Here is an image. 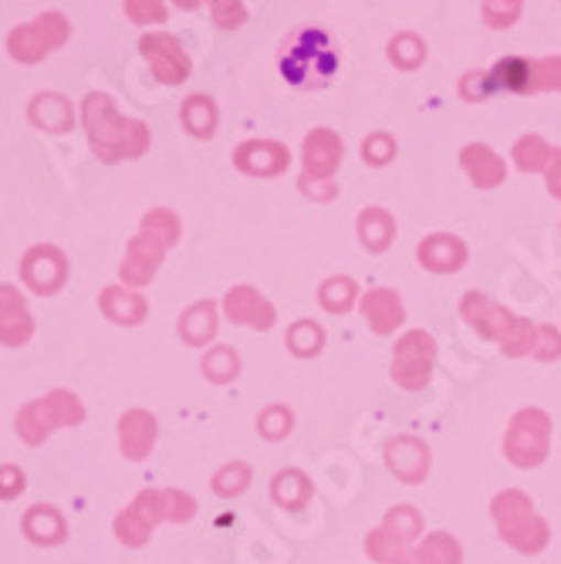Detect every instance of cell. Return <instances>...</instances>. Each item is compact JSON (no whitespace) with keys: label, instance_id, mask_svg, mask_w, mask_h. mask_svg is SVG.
<instances>
[{"label":"cell","instance_id":"4","mask_svg":"<svg viewBox=\"0 0 561 564\" xmlns=\"http://www.w3.org/2000/svg\"><path fill=\"white\" fill-rule=\"evenodd\" d=\"M490 514L497 521V531L500 538L511 544L515 551L521 554H538L548 547V524L535 514V507H531V497L521 494V490H504L494 497L490 503Z\"/></svg>","mask_w":561,"mask_h":564},{"label":"cell","instance_id":"43","mask_svg":"<svg viewBox=\"0 0 561 564\" xmlns=\"http://www.w3.org/2000/svg\"><path fill=\"white\" fill-rule=\"evenodd\" d=\"M518 8H521V0H487L484 14L494 28H507L518 18Z\"/></svg>","mask_w":561,"mask_h":564},{"label":"cell","instance_id":"24","mask_svg":"<svg viewBox=\"0 0 561 564\" xmlns=\"http://www.w3.org/2000/svg\"><path fill=\"white\" fill-rule=\"evenodd\" d=\"M461 561H464V551H461V544H456V538L436 531L420 547L402 554L396 564H461Z\"/></svg>","mask_w":561,"mask_h":564},{"label":"cell","instance_id":"42","mask_svg":"<svg viewBox=\"0 0 561 564\" xmlns=\"http://www.w3.org/2000/svg\"><path fill=\"white\" fill-rule=\"evenodd\" d=\"M531 355H535V358H558V355H561V335H558L554 325H538Z\"/></svg>","mask_w":561,"mask_h":564},{"label":"cell","instance_id":"45","mask_svg":"<svg viewBox=\"0 0 561 564\" xmlns=\"http://www.w3.org/2000/svg\"><path fill=\"white\" fill-rule=\"evenodd\" d=\"M389 152H392V142L386 135H376L373 142H366V160H373V163H386Z\"/></svg>","mask_w":561,"mask_h":564},{"label":"cell","instance_id":"34","mask_svg":"<svg viewBox=\"0 0 561 564\" xmlns=\"http://www.w3.org/2000/svg\"><path fill=\"white\" fill-rule=\"evenodd\" d=\"M122 8L132 24H166V4L163 0H122Z\"/></svg>","mask_w":561,"mask_h":564},{"label":"cell","instance_id":"20","mask_svg":"<svg viewBox=\"0 0 561 564\" xmlns=\"http://www.w3.org/2000/svg\"><path fill=\"white\" fill-rule=\"evenodd\" d=\"M98 307H101V315H106L109 322H116V325H139L145 318V312H149L145 297L139 291L126 288V284L122 288L112 284V288L101 291L98 294Z\"/></svg>","mask_w":561,"mask_h":564},{"label":"cell","instance_id":"16","mask_svg":"<svg viewBox=\"0 0 561 564\" xmlns=\"http://www.w3.org/2000/svg\"><path fill=\"white\" fill-rule=\"evenodd\" d=\"M28 119L41 132L62 135V132H68L75 126V109H72V101L65 95H58V91H37L28 101Z\"/></svg>","mask_w":561,"mask_h":564},{"label":"cell","instance_id":"22","mask_svg":"<svg viewBox=\"0 0 561 564\" xmlns=\"http://www.w3.org/2000/svg\"><path fill=\"white\" fill-rule=\"evenodd\" d=\"M342 160V142L332 129H315L304 142V166L309 176H332Z\"/></svg>","mask_w":561,"mask_h":564},{"label":"cell","instance_id":"9","mask_svg":"<svg viewBox=\"0 0 561 564\" xmlns=\"http://www.w3.org/2000/svg\"><path fill=\"white\" fill-rule=\"evenodd\" d=\"M21 281L31 294H58L68 284V258L55 243H34L21 258Z\"/></svg>","mask_w":561,"mask_h":564},{"label":"cell","instance_id":"18","mask_svg":"<svg viewBox=\"0 0 561 564\" xmlns=\"http://www.w3.org/2000/svg\"><path fill=\"white\" fill-rule=\"evenodd\" d=\"M386 459H389V470L406 484H420L430 470V449L413 436H399L386 449Z\"/></svg>","mask_w":561,"mask_h":564},{"label":"cell","instance_id":"11","mask_svg":"<svg viewBox=\"0 0 561 564\" xmlns=\"http://www.w3.org/2000/svg\"><path fill=\"white\" fill-rule=\"evenodd\" d=\"M173 243L160 234V230H152L142 224V230L132 237L129 250H126V258H122V268H119V278L126 288H142L149 284L152 278H157L163 258H166V250Z\"/></svg>","mask_w":561,"mask_h":564},{"label":"cell","instance_id":"17","mask_svg":"<svg viewBox=\"0 0 561 564\" xmlns=\"http://www.w3.org/2000/svg\"><path fill=\"white\" fill-rule=\"evenodd\" d=\"M224 312L234 325H250V328H271L274 325V307L271 301H265L253 288L240 284L230 288L224 297Z\"/></svg>","mask_w":561,"mask_h":564},{"label":"cell","instance_id":"47","mask_svg":"<svg viewBox=\"0 0 561 564\" xmlns=\"http://www.w3.org/2000/svg\"><path fill=\"white\" fill-rule=\"evenodd\" d=\"M199 4V0H176V8H183V11H193Z\"/></svg>","mask_w":561,"mask_h":564},{"label":"cell","instance_id":"28","mask_svg":"<svg viewBox=\"0 0 561 564\" xmlns=\"http://www.w3.org/2000/svg\"><path fill=\"white\" fill-rule=\"evenodd\" d=\"M217 332V312L211 301H199L193 304L190 312L180 318V335L190 341V345H207Z\"/></svg>","mask_w":561,"mask_h":564},{"label":"cell","instance_id":"12","mask_svg":"<svg viewBox=\"0 0 561 564\" xmlns=\"http://www.w3.org/2000/svg\"><path fill=\"white\" fill-rule=\"evenodd\" d=\"M139 51H142L145 65L152 68V75H157L163 85H180V82L190 78V58H186L183 44L173 34H166V31L142 34Z\"/></svg>","mask_w":561,"mask_h":564},{"label":"cell","instance_id":"33","mask_svg":"<svg viewBox=\"0 0 561 564\" xmlns=\"http://www.w3.org/2000/svg\"><path fill=\"white\" fill-rule=\"evenodd\" d=\"M247 484H250V467L237 459V464H227L224 470H217V477H214V494H217V497H237V494L247 490Z\"/></svg>","mask_w":561,"mask_h":564},{"label":"cell","instance_id":"2","mask_svg":"<svg viewBox=\"0 0 561 564\" xmlns=\"http://www.w3.org/2000/svg\"><path fill=\"white\" fill-rule=\"evenodd\" d=\"M82 423H85V402L72 389H51L21 409L14 420V433L28 446H44L55 430H68Z\"/></svg>","mask_w":561,"mask_h":564},{"label":"cell","instance_id":"32","mask_svg":"<svg viewBox=\"0 0 561 564\" xmlns=\"http://www.w3.org/2000/svg\"><path fill=\"white\" fill-rule=\"evenodd\" d=\"M551 156L554 152L544 145V139H538V135H528V139H521L518 145H515V160H518V166L525 170V173H535V170H544L548 163H551Z\"/></svg>","mask_w":561,"mask_h":564},{"label":"cell","instance_id":"10","mask_svg":"<svg viewBox=\"0 0 561 564\" xmlns=\"http://www.w3.org/2000/svg\"><path fill=\"white\" fill-rule=\"evenodd\" d=\"M166 521V494L163 490H142L136 494V500L116 518V538L126 547H142L157 524Z\"/></svg>","mask_w":561,"mask_h":564},{"label":"cell","instance_id":"35","mask_svg":"<svg viewBox=\"0 0 561 564\" xmlns=\"http://www.w3.org/2000/svg\"><path fill=\"white\" fill-rule=\"evenodd\" d=\"M352 301H355V284H352L348 278H332V281L322 288V304L328 307L332 315L348 312Z\"/></svg>","mask_w":561,"mask_h":564},{"label":"cell","instance_id":"26","mask_svg":"<svg viewBox=\"0 0 561 564\" xmlns=\"http://www.w3.org/2000/svg\"><path fill=\"white\" fill-rule=\"evenodd\" d=\"M271 494L278 500V507L284 510H301V507H309L312 500V480L304 477L301 470H281L271 484Z\"/></svg>","mask_w":561,"mask_h":564},{"label":"cell","instance_id":"39","mask_svg":"<svg viewBox=\"0 0 561 564\" xmlns=\"http://www.w3.org/2000/svg\"><path fill=\"white\" fill-rule=\"evenodd\" d=\"M24 490H28V477L21 467H14V464L0 467V500H18Z\"/></svg>","mask_w":561,"mask_h":564},{"label":"cell","instance_id":"23","mask_svg":"<svg viewBox=\"0 0 561 564\" xmlns=\"http://www.w3.org/2000/svg\"><path fill=\"white\" fill-rule=\"evenodd\" d=\"M420 261L436 271V274H446V271H461V264L467 261V250L456 237H446V234H436L430 237L423 247H420Z\"/></svg>","mask_w":561,"mask_h":564},{"label":"cell","instance_id":"37","mask_svg":"<svg viewBox=\"0 0 561 564\" xmlns=\"http://www.w3.org/2000/svg\"><path fill=\"white\" fill-rule=\"evenodd\" d=\"M288 341H291V348H294L298 355H315V351L322 348V328H315L312 322H298V325L291 328Z\"/></svg>","mask_w":561,"mask_h":564},{"label":"cell","instance_id":"14","mask_svg":"<svg viewBox=\"0 0 561 564\" xmlns=\"http://www.w3.org/2000/svg\"><path fill=\"white\" fill-rule=\"evenodd\" d=\"M160 440V420L145 413V409H129V413L119 420V449L126 459L139 464V459L149 456V449Z\"/></svg>","mask_w":561,"mask_h":564},{"label":"cell","instance_id":"31","mask_svg":"<svg viewBox=\"0 0 561 564\" xmlns=\"http://www.w3.org/2000/svg\"><path fill=\"white\" fill-rule=\"evenodd\" d=\"M359 230H363V240H366L369 250H386L396 227H392V217H389L386 210H366Z\"/></svg>","mask_w":561,"mask_h":564},{"label":"cell","instance_id":"25","mask_svg":"<svg viewBox=\"0 0 561 564\" xmlns=\"http://www.w3.org/2000/svg\"><path fill=\"white\" fill-rule=\"evenodd\" d=\"M464 170H467V176L481 186V189H494L500 180H504V160L497 156L494 149H487V145H467L464 149Z\"/></svg>","mask_w":561,"mask_h":564},{"label":"cell","instance_id":"30","mask_svg":"<svg viewBox=\"0 0 561 564\" xmlns=\"http://www.w3.org/2000/svg\"><path fill=\"white\" fill-rule=\"evenodd\" d=\"M203 372H207L211 382H230V379H237L240 362H237V355L227 345H217V348H211L207 355H203Z\"/></svg>","mask_w":561,"mask_h":564},{"label":"cell","instance_id":"13","mask_svg":"<svg viewBox=\"0 0 561 564\" xmlns=\"http://www.w3.org/2000/svg\"><path fill=\"white\" fill-rule=\"evenodd\" d=\"M34 338V315L14 284H0V345L21 348Z\"/></svg>","mask_w":561,"mask_h":564},{"label":"cell","instance_id":"15","mask_svg":"<svg viewBox=\"0 0 561 564\" xmlns=\"http://www.w3.org/2000/svg\"><path fill=\"white\" fill-rule=\"evenodd\" d=\"M21 531L37 547H58L68 538V521L55 503H34L24 510Z\"/></svg>","mask_w":561,"mask_h":564},{"label":"cell","instance_id":"19","mask_svg":"<svg viewBox=\"0 0 561 564\" xmlns=\"http://www.w3.org/2000/svg\"><path fill=\"white\" fill-rule=\"evenodd\" d=\"M288 160L291 156L281 142H244L234 156V163L253 176H278L281 170H288Z\"/></svg>","mask_w":561,"mask_h":564},{"label":"cell","instance_id":"27","mask_svg":"<svg viewBox=\"0 0 561 564\" xmlns=\"http://www.w3.org/2000/svg\"><path fill=\"white\" fill-rule=\"evenodd\" d=\"M490 88L504 91H535V62L528 58H504L490 72Z\"/></svg>","mask_w":561,"mask_h":564},{"label":"cell","instance_id":"1","mask_svg":"<svg viewBox=\"0 0 561 564\" xmlns=\"http://www.w3.org/2000/svg\"><path fill=\"white\" fill-rule=\"evenodd\" d=\"M82 122L88 132V145L101 163H129L145 156L149 149V126L139 119H126L116 112V101L101 91L85 95Z\"/></svg>","mask_w":561,"mask_h":564},{"label":"cell","instance_id":"40","mask_svg":"<svg viewBox=\"0 0 561 564\" xmlns=\"http://www.w3.org/2000/svg\"><path fill=\"white\" fill-rule=\"evenodd\" d=\"M142 224H145V227H152V230H160L170 243H176V240H180V234H183V227H180V220H176V214H173V210H149V214L142 217Z\"/></svg>","mask_w":561,"mask_h":564},{"label":"cell","instance_id":"3","mask_svg":"<svg viewBox=\"0 0 561 564\" xmlns=\"http://www.w3.org/2000/svg\"><path fill=\"white\" fill-rule=\"evenodd\" d=\"M461 312H464V318H467L484 338L497 341L500 351H507V355H531L538 325H531V322L511 315L507 307L494 304L490 297H484V294H477V291L464 297Z\"/></svg>","mask_w":561,"mask_h":564},{"label":"cell","instance_id":"21","mask_svg":"<svg viewBox=\"0 0 561 564\" xmlns=\"http://www.w3.org/2000/svg\"><path fill=\"white\" fill-rule=\"evenodd\" d=\"M363 315H366V322H369V328L376 335H392L402 325V301L389 288L369 291L363 297Z\"/></svg>","mask_w":561,"mask_h":564},{"label":"cell","instance_id":"6","mask_svg":"<svg viewBox=\"0 0 561 564\" xmlns=\"http://www.w3.org/2000/svg\"><path fill=\"white\" fill-rule=\"evenodd\" d=\"M548 440H551V420L541 409H525L511 420V430L504 436V456L511 459L515 467L531 470L544 464L548 456Z\"/></svg>","mask_w":561,"mask_h":564},{"label":"cell","instance_id":"46","mask_svg":"<svg viewBox=\"0 0 561 564\" xmlns=\"http://www.w3.org/2000/svg\"><path fill=\"white\" fill-rule=\"evenodd\" d=\"M548 166H551V173H548V186H551V193H554V196H561V152H554Z\"/></svg>","mask_w":561,"mask_h":564},{"label":"cell","instance_id":"44","mask_svg":"<svg viewBox=\"0 0 561 564\" xmlns=\"http://www.w3.org/2000/svg\"><path fill=\"white\" fill-rule=\"evenodd\" d=\"M538 88H561V58L535 62V91Z\"/></svg>","mask_w":561,"mask_h":564},{"label":"cell","instance_id":"41","mask_svg":"<svg viewBox=\"0 0 561 564\" xmlns=\"http://www.w3.org/2000/svg\"><path fill=\"white\" fill-rule=\"evenodd\" d=\"M258 426H261V433L268 440H281L284 433H291V413H288V409H281V405H274V409H268V413L258 420Z\"/></svg>","mask_w":561,"mask_h":564},{"label":"cell","instance_id":"7","mask_svg":"<svg viewBox=\"0 0 561 564\" xmlns=\"http://www.w3.org/2000/svg\"><path fill=\"white\" fill-rule=\"evenodd\" d=\"M420 534H423V518L417 514L413 507L399 503L386 514L382 528L366 538V551L379 564H396L402 554H410V547H413V541Z\"/></svg>","mask_w":561,"mask_h":564},{"label":"cell","instance_id":"36","mask_svg":"<svg viewBox=\"0 0 561 564\" xmlns=\"http://www.w3.org/2000/svg\"><path fill=\"white\" fill-rule=\"evenodd\" d=\"M163 494H166V521H170V524H186V521L196 518V500H193L186 490L170 487V490H163Z\"/></svg>","mask_w":561,"mask_h":564},{"label":"cell","instance_id":"5","mask_svg":"<svg viewBox=\"0 0 561 564\" xmlns=\"http://www.w3.org/2000/svg\"><path fill=\"white\" fill-rule=\"evenodd\" d=\"M72 37V24L62 11H44L28 24H18L8 34V55L18 65H37L47 55H55L58 47Z\"/></svg>","mask_w":561,"mask_h":564},{"label":"cell","instance_id":"8","mask_svg":"<svg viewBox=\"0 0 561 564\" xmlns=\"http://www.w3.org/2000/svg\"><path fill=\"white\" fill-rule=\"evenodd\" d=\"M433 362H436V341L427 332H406L396 341V355H392V382L402 389H423L433 376Z\"/></svg>","mask_w":561,"mask_h":564},{"label":"cell","instance_id":"38","mask_svg":"<svg viewBox=\"0 0 561 564\" xmlns=\"http://www.w3.org/2000/svg\"><path fill=\"white\" fill-rule=\"evenodd\" d=\"M211 14L220 28H240L244 24V0H207Z\"/></svg>","mask_w":561,"mask_h":564},{"label":"cell","instance_id":"29","mask_svg":"<svg viewBox=\"0 0 561 564\" xmlns=\"http://www.w3.org/2000/svg\"><path fill=\"white\" fill-rule=\"evenodd\" d=\"M183 126L193 132V135H214L217 129V109H214V101L207 95H190L183 101Z\"/></svg>","mask_w":561,"mask_h":564}]
</instances>
